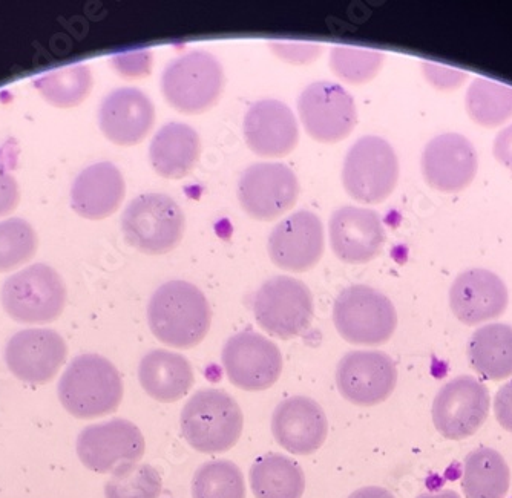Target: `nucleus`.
I'll return each mask as SVG.
<instances>
[{"label": "nucleus", "instance_id": "nucleus-22", "mask_svg": "<svg viewBox=\"0 0 512 498\" xmlns=\"http://www.w3.org/2000/svg\"><path fill=\"white\" fill-rule=\"evenodd\" d=\"M243 131L250 151L260 157H286L298 145L295 114L279 100L263 99L253 103L244 117Z\"/></svg>", "mask_w": 512, "mask_h": 498}, {"label": "nucleus", "instance_id": "nucleus-10", "mask_svg": "<svg viewBox=\"0 0 512 498\" xmlns=\"http://www.w3.org/2000/svg\"><path fill=\"white\" fill-rule=\"evenodd\" d=\"M145 448L142 431L125 419L86 426L77 439V454L85 468L111 476H119L137 466Z\"/></svg>", "mask_w": 512, "mask_h": 498}, {"label": "nucleus", "instance_id": "nucleus-4", "mask_svg": "<svg viewBox=\"0 0 512 498\" xmlns=\"http://www.w3.org/2000/svg\"><path fill=\"white\" fill-rule=\"evenodd\" d=\"M224 71L220 60L207 51H189L166 65L161 92L166 102L183 114H201L220 99Z\"/></svg>", "mask_w": 512, "mask_h": 498}, {"label": "nucleus", "instance_id": "nucleus-20", "mask_svg": "<svg viewBox=\"0 0 512 498\" xmlns=\"http://www.w3.org/2000/svg\"><path fill=\"white\" fill-rule=\"evenodd\" d=\"M272 433L276 442L295 456L316 453L329 436V420L316 400L289 397L273 411Z\"/></svg>", "mask_w": 512, "mask_h": 498}, {"label": "nucleus", "instance_id": "nucleus-27", "mask_svg": "<svg viewBox=\"0 0 512 498\" xmlns=\"http://www.w3.org/2000/svg\"><path fill=\"white\" fill-rule=\"evenodd\" d=\"M468 361L488 381H505L511 377V325L488 324L474 331L468 342Z\"/></svg>", "mask_w": 512, "mask_h": 498}, {"label": "nucleus", "instance_id": "nucleus-39", "mask_svg": "<svg viewBox=\"0 0 512 498\" xmlns=\"http://www.w3.org/2000/svg\"><path fill=\"white\" fill-rule=\"evenodd\" d=\"M19 200L20 191L16 178L0 164V217L13 212Z\"/></svg>", "mask_w": 512, "mask_h": 498}, {"label": "nucleus", "instance_id": "nucleus-34", "mask_svg": "<svg viewBox=\"0 0 512 498\" xmlns=\"http://www.w3.org/2000/svg\"><path fill=\"white\" fill-rule=\"evenodd\" d=\"M37 252V233L28 221H0V273L28 263Z\"/></svg>", "mask_w": 512, "mask_h": 498}, {"label": "nucleus", "instance_id": "nucleus-14", "mask_svg": "<svg viewBox=\"0 0 512 498\" xmlns=\"http://www.w3.org/2000/svg\"><path fill=\"white\" fill-rule=\"evenodd\" d=\"M298 197V177L286 164H252L238 181L241 207L258 221L276 220L295 206Z\"/></svg>", "mask_w": 512, "mask_h": 498}, {"label": "nucleus", "instance_id": "nucleus-3", "mask_svg": "<svg viewBox=\"0 0 512 498\" xmlns=\"http://www.w3.org/2000/svg\"><path fill=\"white\" fill-rule=\"evenodd\" d=\"M180 425L181 434L195 451L226 453L243 434V411L226 391L204 388L184 405Z\"/></svg>", "mask_w": 512, "mask_h": 498}, {"label": "nucleus", "instance_id": "nucleus-40", "mask_svg": "<svg viewBox=\"0 0 512 498\" xmlns=\"http://www.w3.org/2000/svg\"><path fill=\"white\" fill-rule=\"evenodd\" d=\"M494 414L503 430L512 433V381L506 382L494 399Z\"/></svg>", "mask_w": 512, "mask_h": 498}, {"label": "nucleus", "instance_id": "nucleus-37", "mask_svg": "<svg viewBox=\"0 0 512 498\" xmlns=\"http://www.w3.org/2000/svg\"><path fill=\"white\" fill-rule=\"evenodd\" d=\"M269 46L276 57L292 65H309L322 54V45L319 43L273 40Z\"/></svg>", "mask_w": 512, "mask_h": 498}, {"label": "nucleus", "instance_id": "nucleus-43", "mask_svg": "<svg viewBox=\"0 0 512 498\" xmlns=\"http://www.w3.org/2000/svg\"><path fill=\"white\" fill-rule=\"evenodd\" d=\"M416 498H462L454 491L430 492V494H421Z\"/></svg>", "mask_w": 512, "mask_h": 498}, {"label": "nucleus", "instance_id": "nucleus-36", "mask_svg": "<svg viewBox=\"0 0 512 498\" xmlns=\"http://www.w3.org/2000/svg\"><path fill=\"white\" fill-rule=\"evenodd\" d=\"M152 53L149 50L129 51L111 57L112 68L123 79L134 80L148 77L152 71Z\"/></svg>", "mask_w": 512, "mask_h": 498}, {"label": "nucleus", "instance_id": "nucleus-19", "mask_svg": "<svg viewBox=\"0 0 512 498\" xmlns=\"http://www.w3.org/2000/svg\"><path fill=\"white\" fill-rule=\"evenodd\" d=\"M330 246L341 261L365 264L382 252L385 229L375 210L345 206L333 212L329 224Z\"/></svg>", "mask_w": 512, "mask_h": 498}, {"label": "nucleus", "instance_id": "nucleus-29", "mask_svg": "<svg viewBox=\"0 0 512 498\" xmlns=\"http://www.w3.org/2000/svg\"><path fill=\"white\" fill-rule=\"evenodd\" d=\"M250 486L256 498H301L306 491V476L289 457L266 454L250 468Z\"/></svg>", "mask_w": 512, "mask_h": 498}, {"label": "nucleus", "instance_id": "nucleus-41", "mask_svg": "<svg viewBox=\"0 0 512 498\" xmlns=\"http://www.w3.org/2000/svg\"><path fill=\"white\" fill-rule=\"evenodd\" d=\"M493 152L496 160L512 171V123L497 134Z\"/></svg>", "mask_w": 512, "mask_h": 498}, {"label": "nucleus", "instance_id": "nucleus-1", "mask_svg": "<svg viewBox=\"0 0 512 498\" xmlns=\"http://www.w3.org/2000/svg\"><path fill=\"white\" fill-rule=\"evenodd\" d=\"M211 321L206 296L191 282H166L149 301V328L168 347L180 350L197 347L211 330Z\"/></svg>", "mask_w": 512, "mask_h": 498}, {"label": "nucleus", "instance_id": "nucleus-8", "mask_svg": "<svg viewBox=\"0 0 512 498\" xmlns=\"http://www.w3.org/2000/svg\"><path fill=\"white\" fill-rule=\"evenodd\" d=\"M65 304V282L46 264L14 273L2 287L5 312L22 324H50L60 318Z\"/></svg>", "mask_w": 512, "mask_h": 498}, {"label": "nucleus", "instance_id": "nucleus-25", "mask_svg": "<svg viewBox=\"0 0 512 498\" xmlns=\"http://www.w3.org/2000/svg\"><path fill=\"white\" fill-rule=\"evenodd\" d=\"M138 381L149 397L171 403L183 399L191 391L195 376L191 362L181 354L152 350L138 365Z\"/></svg>", "mask_w": 512, "mask_h": 498}, {"label": "nucleus", "instance_id": "nucleus-26", "mask_svg": "<svg viewBox=\"0 0 512 498\" xmlns=\"http://www.w3.org/2000/svg\"><path fill=\"white\" fill-rule=\"evenodd\" d=\"M201 154L200 135L189 125L166 123L151 141L149 160L152 168L163 178L186 177L194 171Z\"/></svg>", "mask_w": 512, "mask_h": 498}, {"label": "nucleus", "instance_id": "nucleus-15", "mask_svg": "<svg viewBox=\"0 0 512 498\" xmlns=\"http://www.w3.org/2000/svg\"><path fill=\"white\" fill-rule=\"evenodd\" d=\"M398 384V367L384 351H350L336 368V387L348 402L375 407L385 402Z\"/></svg>", "mask_w": 512, "mask_h": 498}, {"label": "nucleus", "instance_id": "nucleus-17", "mask_svg": "<svg viewBox=\"0 0 512 498\" xmlns=\"http://www.w3.org/2000/svg\"><path fill=\"white\" fill-rule=\"evenodd\" d=\"M421 169L428 186L453 194L473 183L479 158L467 137L447 132L428 141L422 152Z\"/></svg>", "mask_w": 512, "mask_h": 498}, {"label": "nucleus", "instance_id": "nucleus-30", "mask_svg": "<svg viewBox=\"0 0 512 498\" xmlns=\"http://www.w3.org/2000/svg\"><path fill=\"white\" fill-rule=\"evenodd\" d=\"M92 83L94 79L91 69L83 63L51 69L34 80L40 96L50 105L63 109L74 108L85 102L91 92Z\"/></svg>", "mask_w": 512, "mask_h": 498}, {"label": "nucleus", "instance_id": "nucleus-6", "mask_svg": "<svg viewBox=\"0 0 512 498\" xmlns=\"http://www.w3.org/2000/svg\"><path fill=\"white\" fill-rule=\"evenodd\" d=\"M333 322L339 335L350 344L376 347L394 335L398 313L384 293L359 284L342 290L336 298Z\"/></svg>", "mask_w": 512, "mask_h": 498}, {"label": "nucleus", "instance_id": "nucleus-42", "mask_svg": "<svg viewBox=\"0 0 512 498\" xmlns=\"http://www.w3.org/2000/svg\"><path fill=\"white\" fill-rule=\"evenodd\" d=\"M348 498H396L387 489L379 486H367V488L358 489Z\"/></svg>", "mask_w": 512, "mask_h": 498}, {"label": "nucleus", "instance_id": "nucleus-12", "mask_svg": "<svg viewBox=\"0 0 512 498\" xmlns=\"http://www.w3.org/2000/svg\"><path fill=\"white\" fill-rule=\"evenodd\" d=\"M298 112L313 140L336 143L352 134L358 122L355 99L338 83L313 82L301 92Z\"/></svg>", "mask_w": 512, "mask_h": 498}, {"label": "nucleus", "instance_id": "nucleus-16", "mask_svg": "<svg viewBox=\"0 0 512 498\" xmlns=\"http://www.w3.org/2000/svg\"><path fill=\"white\" fill-rule=\"evenodd\" d=\"M68 345L54 330L28 328L17 331L5 347V362L11 373L31 385L53 381L65 364Z\"/></svg>", "mask_w": 512, "mask_h": 498}, {"label": "nucleus", "instance_id": "nucleus-13", "mask_svg": "<svg viewBox=\"0 0 512 498\" xmlns=\"http://www.w3.org/2000/svg\"><path fill=\"white\" fill-rule=\"evenodd\" d=\"M221 362L229 381L244 391L267 390L283 373L279 348L252 330L240 331L224 344Z\"/></svg>", "mask_w": 512, "mask_h": 498}, {"label": "nucleus", "instance_id": "nucleus-24", "mask_svg": "<svg viewBox=\"0 0 512 498\" xmlns=\"http://www.w3.org/2000/svg\"><path fill=\"white\" fill-rule=\"evenodd\" d=\"M126 194L125 178L109 161L83 169L71 187V207L86 220H103L117 212Z\"/></svg>", "mask_w": 512, "mask_h": 498}, {"label": "nucleus", "instance_id": "nucleus-7", "mask_svg": "<svg viewBox=\"0 0 512 498\" xmlns=\"http://www.w3.org/2000/svg\"><path fill=\"white\" fill-rule=\"evenodd\" d=\"M399 160L384 138L367 135L348 149L342 166V184L353 200L378 204L398 186Z\"/></svg>", "mask_w": 512, "mask_h": 498}, {"label": "nucleus", "instance_id": "nucleus-9", "mask_svg": "<svg viewBox=\"0 0 512 498\" xmlns=\"http://www.w3.org/2000/svg\"><path fill=\"white\" fill-rule=\"evenodd\" d=\"M253 315L269 335L278 339L296 338L312 324V292L299 279L275 276L256 292Z\"/></svg>", "mask_w": 512, "mask_h": 498}, {"label": "nucleus", "instance_id": "nucleus-18", "mask_svg": "<svg viewBox=\"0 0 512 498\" xmlns=\"http://www.w3.org/2000/svg\"><path fill=\"white\" fill-rule=\"evenodd\" d=\"M321 218L299 210L276 224L269 236V255L279 269L301 273L315 267L324 253Z\"/></svg>", "mask_w": 512, "mask_h": 498}, {"label": "nucleus", "instance_id": "nucleus-38", "mask_svg": "<svg viewBox=\"0 0 512 498\" xmlns=\"http://www.w3.org/2000/svg\"><path fill=\"white\" fill-rule=\"evenodd\" d=\"M421 66L427 82L439 91H454L468 79V73L463 69L451 68V66L433 62H422Z\"/></svg>", "mask_w": 512, "mask_h": 498}, {"label": "nucleus", "instance_id": "nucleus-33", "mask_svg": "<svg viewBox=\"0 0 512 498\" xmlns=\"http://www.w3.org/2000/svg\"><path fill=\"white\" fill-rule=\"evenodd\" d=\"M385 54L353 45L333 46L330 68L333 73L352 85H362L375 79L384 65Z\"/></svg>", "mask_w": 512, "mask_h": 498}, {"label": "nucleus", "instance_id": "nucleus-2", "mask_svg": "<svg viewBox=\"0 0 512 498\" xmlns=\"http://www.w3.org/2000/svg\"><path fill=\"white\" fill-rule=\"evenodd\" d=\"M63 408L77 419H97L119 410L123 381L119 370L100 354L77 356L59 382Z\"/></svg>", "mask_w": 512, "mask_h": 498}, {"label": "nucleus", "instance_id": "nucleus-21", "mask_svg": "<svg viewBox=\"0 0 512 498\" xmlns=\"http://www.w3.org/2000/svg\"><path fill=\"white\" fill-rule=\"evenodd\" d=\"M508 289L491 270L470 269L454 279L450 307L462 324L479 325L500 318L508 307Z\"/></svg>", "mask_w": 512, "mask_h": 498}, {"label": "nucleus", "instance_id": "nucleus-32", "mask_svg": "<svg viewBox=\"0 0 512 498\" xmlns=\"http://www.w3.org/2000/svg\"><path fill=\"white\" fill-rule=\"evenodd\" d=\"M192 497L246 498L243 472L230 460L204 463L192 480Z\"/></svg>", "mask_w": 512, "mask_h": 498}, {"label": "nucleus", "instance_id": "nucleus-28", "mask_svg": "<svg viewBox=\"0 0 512 498\" xmlns=\"http://www.w3.org/2000/svg\"><path fill=\"white\" fill-rule=\"evenodd\" d=\"M511 471L493 448L474 449L463 462L462 489L467 498H505Z\"/></svg>", "mask_w": 512, "mask_h": 498}, {"label": "nucleus", "instance_id": "nucleus-5", "mask_svg": "<svg viewBox=\"0 0 512 498\" xmlns=\"http://www.w3.org/2000/svg\"><path fill=\"white\" fill-rule=\"evenodd\" d=\"M122 232L129 246L138 252L163 255L183 240L184 213L169 195H138L123 212Z\"/></svg>", "mask_w": 512, "mask_h": 498}, {"label": "nucleus", "instance_id": "nucleus-11", "mask_svg": "<svg viewBox=\"0 0 512 498\" xmlns=\"http://www.w3.org/2000/svg\"><path fill=\"white\" fill-rule=\"evenodd\" d=\"M490 391L473 376L454 377L434 397L433 423L445 439L474 436L490 414Z\"/></svg>", "mask_w": 512, "mask_h": 498}, {"label": "nucleus", "instance_id": "nucleus-35", "mask_svg": "<svg viewBox=\"0 0 512 498\" xmlns=\"http://www.w3.org/2000/svg\"><path fill=\"white\" fill-rule=\"evenodd\" d=\"M161 476L151 465H137L112 476L105 485L106 498H160Z\"/></svg>", "mask_w": 512, "mask_h": 498}, {"label": "nucleus", "instance_id": "nucleus-23", "mask_svg": "<svg viewBox=\"0 0 512 498\" xmlns=\"http://www.w3.org/2000/svg\"><path fill=\"white\" fill-rule=\"evenodd\" d=\"M154 123V103L140 89H114L100 103V129L115 145H137L145 140Z\"/></svg>", "mask_w": 512, "mask_h": 498}, {"label": "nucleus", "instance_id": "nucleus-31", "mask_svg": "<svg viewBox=\"0 0 512 498\" xmlns=\"http://www.w3.org/2000/svg\"><path fill=\"white\" fill-rule=\"evenodd\" d=\"M468 115L483 128H499L512 118V88L496 80L477 77L465 96Z\"/></svg>", "mask_w": 512, "mask_h": 498}]
</instances>
